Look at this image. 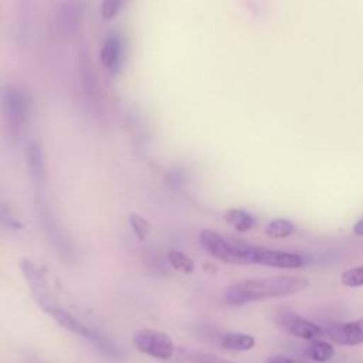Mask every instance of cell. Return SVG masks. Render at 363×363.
<instances>
[{
  "label": "cell",
  "instance_id": "20",
  "mask_svg": "<svg viewBox=\"0 0 363 363\" xmlns=\"http://www.w3.org/2000/svg\"><path fill=\"white\" fill-rule=\"evenodd\" d=\"M128 220H129V224H130L135 235L140 241L145 240L150 234V224H149V221L143 216H140L138 213H130Z\"/></svg>",
  "mask_w": 363,
  "mask_h": 363
},
{
  "label": "cell",
  "instance_id": "11",
  "mask_svg": "<svg viewBox=\"0 0 363 363\" xmlns=\"http://www.w3.org/2000/svg\"><path fill=\"white\" fill-rule=\"evenodd\" d=\"M50 315L54 318V320L60 326L65 328L67 330H69V332H72L75 335H79L82 337H86V339L92 340L94 343L96 342L99 332H95L94 329L85 326L82 322H79L74 315H71L68 311L62 309L60 305L57 308H54Z\"/></svg>",
  "mask_w": 363,
  "mask_h": 363
},
{
  "label": "cell",
  "instance_id": "5",
  "mask_svg": "<svg viewBox=\"0 0 363 363\" xmlns=\"http://www.w3.org/2000/svg\"><path fill=\"white\" fill-rule=\"evenodd\" d=\"M78 77H79V85H81L84 98L86 99L88 108L92 111L95 116H98L99 119H104L105 118L104 94H102V88L98 81V75L95 72L94 64L86 50H81V54H79Z\"/></svg>",
  "mask_w": 363,
  "mask_h": 363
},
{
  "label": "cell",
  "instance_id": "15",
  "mask_svg": "<svg viewBox=\"0 0 363 363\" xmlns=\"http://www.w3.org/2000/svg\"><path fill=\"white\" fill-rule=\"evenodd\" d=\"M224 220L231 224L237 231L245 233L252 228L254 217L242 208H230L224 213Z\"/></svg>",
  "mask_w": 363,
  "mask_h": 363
},
{
  "label": "cell",
  "instance_id": "21",
  "mask_svg": "<svg viewBox=\"0 0 363 363\" xmlns=\"http://www.w3.org/2000/svg\"><path fill=\"white\" fill-rule=\"evenodd\" d=\"M125 1L122 0H104L101 4V14L104 20H112L118 16L121 9L123 7Z\"/></svg>",
  "mask_w": 363,
  "mask_h": 363
},
{
  "label": "cell",
  "instance_id": "23",
  "mask_svg": "<svg viewBox=\"0 0 363 363\" xmlns=\"http://www.w3.org/2000/svg\"><path fill=\"white\" fill-rule=\"evenodd\" d=\"M0 225L9 230H21L23 224L18 221V218H16L13 214H10V211L7 210V207H4V204L0 201Z\"/></svg>",
  "mask_w": 363,
  "mask_h": 363
},
{
  "label": "cell",
  "instance_id": "8",
  "mask_svg": "<svg viewBox=\"0 0 363 363\" xmlns=\"http://www.w3.org/2000/svg\"><path fill=\"white\" fill-rule=\"evenodd\" d=\"M275 320H277V325L284 332H286L292 336L301 337L303 340H311V342L319 340L325 335L323 329L319 325L298 315L294 311L284 309V311L278 312Z\"/></svg>",
  "mask_w": 363,
  "mask_h": 363
},
{
  "label": "cell",
  "instance_id": "13",
  "mask_svg": "<svg viewBox=\"0 0 363 363\" xmlns=\"http://www.w3.org/2000/svg\"><path fill=\"white\" fill-rule=\"evenodd\" d=\"M27 166L35 187L43 186L45 180V163L43 147L37 140H33L27 147Z\"/></svg>",
  "mask_w": 363,
  "mask_h": 363
},
{
  "label": "cell",
  "instance_id": "25",
  "mask_svg": "<svg viewBox=\"0 0 363 363\" xmlns=\"http://www.w3.org/2000/svg\"><path fill=\"white\" fill-rule=\"evenodd\" d=\"M353 233L357 235H363V218H360L354 225H353Z\"/></svg>",
  "mask_w": 363,
  "mask_h": 363
},
{
  "label": "cell",
  "instance_id": "7",
  "mask_svg": "<svg viewBox=\"0 0 363 363\" xmlns=\"http://www.w3.org/2000/svg\"><path fill=\"white\" fill-rule=\"evenodd\" d=\"M135 347L157 360H169L176 350V346L172 337L156 329H142L138 330L133 336Z\"/></svg>",
  "mask_w": 363,
  "mask_h": 363
},
{
  "label": "cell",
  "instance_id": "12",
  "mask_svg": "<svg viewBox=\"0 0 363 363\" xmlns=\"http://www.w3.org/2000/svg\"><path fill=\"white\" fill-rule=\"evenodd\" d=\"M330 337L345 346L363 345V318L345 322L330 330Z\"/></svg>",
  "mask_w": 363,
  "mask_h": 363
},
{
  "label": "cell",
  "instance_id": "10",
  "mask_svg": "<svg viewBox=\"0 0 363 363\" xmlns=\"http://www.w3.org/2000/svg\"><path fill=\"white\" fill-rule=\"evenodd\" d=\"M122 57H123V44L121 37L109 35L108 38H105L99 52L101 64L104 65V68H106L112 74L119 72L122 65Z\"/></svg>",
  "mask_w": 363,
  "mask_h": 363
},
{
  "label": "cell",
  "instance_id": "6",
  "mask_svg": "<svg viewBox=\"0 0 363 363\" xmlns=\"http://www.w3.org/2000/svg\"><path fill=\"white\" fill-rule=\"evenodd\" d=\"M18 267L24 279L28 284L31 296L34 298L37 305L50 315L51 311L58 306V303L52 296L48 281L44 277L43 271L30 258H21L18 261Z\"/></svg>",
  "mask_w": 363,
  "mask_h": 363
},
{
  "label": "cell",
  "instance_id": "3",
  "mask_svg": "<svg viewBox=\"0 0 363 363\" xmlns=\"http://www.w3.org/2000/svg\"><path fill=\"white\" fill-rule=\"evenodd\" d=\"M0 106L6 132L9 138L17 140L28 119L30 99L27 92L13 84L4 85L0 91Z\"/></svg>",
  "mask_w": 363,
  "mask_h": 363
},
{
  "label": "cell",
  "instance_id": "16",
  "mask_svg": "<svg viewBox=\"0 0 363 363\" xmlns=\"http://www.w3.org/2000/svg\"><path fill=\"white\" fill-rule=\"evenodd\" d=\"M306 356L315 363H325L335 354V347L325 340H313L305 350Z\"/></svg>",
  "mask_w": 363,
  "mask_h": 363
},
{
  "label": "cell",
  "instance_id": "2",
  "mask_svg": "<svg viewBox=\"0 0 363 363\" xmlns=\"http://www.w3.org/2000/svg\"><path fill=\"white\" fill-rule=\"evenodd\" d=\"M308 284L309 281L306 278L294 275L250 278L238 281L228 286L224 298L228 305L241 306L258 301L281 298L301 292L308 286Z\"/></svg>",
  "mask_w": 363,
  "mask_h": 363
},
{
  "label": "cell",
  "instance_id": "1",
  "mask_svg": "<svg viewBox=\"0 0 363 363\" xmlns=\"http://www.w3.org/2000/svg\"><path fill=\"white\" fill-rule=\"evenodd\" d=\"M199 241L211 257L227 264H257L274 268L294 269L302 267L305 262L299 254L234 242L210 228H204L200 231Z\"/></svg>",
  "mask_w": 363,
  "mask_h": 363
},
{
  "label": "cell",
  "instance_id": "22",
  "mask_svg": "<svg viewBox=\"0 0 363 363\" xmlns=\"http://www.w3.org/2000/svg\"><path fill=\"white\" fill-rule=\"evenodd\" d=\"M186 356L193 362V363H235L231 360H225L221 357H217L210 353L199 352V350H190L186 353Z\"/></svg>",
  "mask_w": 363,
  "mask_h": 363
},
{
  "label": "cell",
  "instance_id": "19",
  "mask_svg": "<svg viewBox=\"0 0 363 363\" xmlns=\"http://www.w3.org/2000/svg\"><path fill=\"white\" fill-rule=\"evenodd\" d=\"M340 282L349 288L363 286V265L345 269L340 275Z\"/></svg>",
  "mask_w": 363,
  "mask_h": 363
},
{
  "label": "cell",
  "instance_id": "17",
  "mask_svg": "<svg viewBox=\"0 0 363 363\" xmlns=\"http://www.w3.org/2000/svg\"><path fill=\"white\" fill-rule=\"evenodd\" d=\"M167 262L177 271L184 274H191L194 269V261L179 250H172L167 252Z\"/></svg>",
  "mask_w": 363,
  "mask_h": 363
},
{
  "label": "cell",
  "instance_id": "9",
  "mask_svg": "<svg viewBox=\"0 0 363 363\" xmlns=\"http://www.w3.org/2000/svg\"><path fill=\"white\" fill-rule=\"evenodd\" d=\"M84 17V6L78 1H64L58 4L54 16V26L60 35H71L77 31Z\"/></svg>",
  "mask_w": 363,
  "mask_h": 363
},
{
  "label": "cell",
  "instance_id": "18",
  "mask_svg": "<svg viewBox=\"0 0 363 363\" xmlns=\"http://www.w3.org/2000/svg\"><path fill=\"white\" fill-rule=\"evenodd\" d=\"M294 231H295L294 224L285 218H275L265 225L267 235L272 238H285L291 235Z\"/></svg>",
  "mask_w": 363,
  "mask_h": 363
},
{
  "label": "cell",
  "instance_id": "24",
  "mask_svg": "<svg viewBox=\"0 0 363 363\" xmlns=\"http://www.w3.org/2000/svg\"><path fill=\"white\" fill-rule=\"evenodd\" d=\"M268 363H315V362H308V360H301V359H291V357H284V356H275L269 359Z\"/></svg>",
  "mask_w": 363,
  "mask_h": 363
},
{
  "label": "cell",
  "instance_id": "4",
  "mask_svg": "<svg viewBox=\"0 0 363 363\" xmlns=\"http://www.w3.org/2000/svg\"><path fill=\"white\" fill-rule=\"evenodd\" d=\"M35 193H37V208H38V217L41 220L43 224V230L47 235V238L50 240V242L52 244V247L55 248V251L65 258L67 261H72L75 258L71 241L68 240V237L65 235V233L62 231L61 225L58 224L57 218L54 217L48 201L45 199V196L43 194V186L35 187Z\"/></svg>",
  "mask_w": 363,
  "mask_h": 363
},
{
  "label": "cell",
  "instance_id": "14",
  "mask_svg": "<svg viewBox=\"0 0 363 363\" xmlns=\"http://www.w3.org/2000/svg\"><path fill=\"white\" fill-rule=\"evenodd\" d=\"M220 345L227 350L245 352V350H251L255 346V339H254V336H251L248 333L227 332V333L221 335Z\"/></svg>",
  "mask_w": 363,
  "mask_h": 363
}]
</instances>
